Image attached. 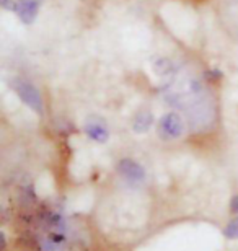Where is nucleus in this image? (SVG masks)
<instances>
[{
    "mask_svg": "<svg viewBox=\"0 0 238 251\" xmlns=\"http://www.w3.org/2000/svg\"><path fill=\"white\" fill-rule=\"evenodd\" d=\"M13 88L20 97V100H22L28 108H31L34 113H38L39 116H43L44 101H43V97H41V93H39V90L34 87L33 83L26 82V80L17 78L13 82Z\"/></svg>",
    "mask_w": 238,
    "mask_h": 251,
    "instance_id": "obj_1",
    "label": "nucleus"
},
{
    "mask_svg": "<svg viewBox=\"0 0 238 251\" xmlns=\"http://www.w3.org/2000/svg\"><path fill=\"white\" fill-rule=\"evenodd\" d=\"M157 132L163 140H176L185 132V123L178 113H166L157 124Z\"/></svg>",
    "mask_w": 238,
    "mask_h": 251,
    "instance_id": "obj_2",
    "label": "nucleus"
},
{
    "mask_svg": "<svg viewBox=\"0 0 238 251\" xmlns=\"http://www.w3.org/2000/svg\"><path fill=\"white\" fill-rule=\"evenodd\" d=\"M118 173L129 183H142L145 179V170L140 163L131 158H123L118 163Z\"/></svg>",
    "mask_w": 238,
    "mask_h": 251,
    "instance_id": "obj_3",
    "label": "nucleus"
},
{
    "mask_svg": "<svg viewBox=\"0 0 238 251\" xmlns=\"http://www.w3.org/2000/svg\"><path fill=\"white\" fill-rule=\"evenodd\" d=\"M39 7H41V0H15L13 2L15 13L25 25H31L36 20Z\"/></svg>",
    "mask_w": 238,
    "mask_h": 251,
    "instance_id": "obj_4",
    "label": "nucleus"
},
{
    "mask_svg": "<svg viewBox=\"0 0 238 251\" xmlns=\"http://www.w3.org/2000/svg\"><path fill=\"white\" fill-rule=\"evenodd\" d=\"M85 134L88 135V139L98 144L108 142L109 139V130L106 127V124L98 121V119H88L87 124H85Z\"/></svg>",
    "mask_w": 238,
    "mask_h": 251,
    "instance_id": "obj_5",
    "label": "nucleus"
},
{
    "mask_svg": "<svg viewBox=\"0 0 238 251\" xmlns=\"http://www.w3.org/2000/svg\"><path fill=\"white\" fill-rule=\"evenodd\" d=\"M154 126V114L150 111H140L132 121V130L135 134H145Z\"/></svg>",
    "mask_w": 238,
    "mask_h": 251,
    "instance_id": "obj_6",
    "label": "nucleus"
},
{
    "mask_svg": "<svg viewBox=\"0 0 238 251\" xmlns=\"http://www.w3.org/2000/svg\"><path fill=\"white\" fill-rule=\"evenodd\" d=\"M224 235L229 240H238V217L232 219L224 228Z\"/></svg>",
    "mask_w": 238,
    "mask_h": 251,
    "instance_id": "obj_7",
    "label": "nucleus"
},
{
    "mask_svg": "<svg viewBox=\"0 0 238 251\" xmlns=\"http://www.w3.org/2000/svg\"><path fill=\"white\" fill-rule=\"evenodd\" d=\"M154 69H155V72H159V74H170V72L173 74L175 72L173 64L170 61H166V59H159V61L155 62Z\"/></svg>",
    "mask_w": 238,
    "mask_h": 251,
    "instance_id": "obj_8",
    "label": "nucleus"
},
{
    "mask_svg": "<svg viewBox=\"0 0 238 251\" xmlns=\"http://www.w3.org/2000/svg\"><path fill=\"white\" fill-rule=\"evenodd\" d=\"M230 210L234 214H238V196H234L230 201Z\"/></svg>",
    "mask_w": 238,
    "mask_h": 251,
    "instance_id": "obj_9",
    "label": "nucleus"
},
{
    "mask_svg": "<svg viewBox=\"0 0 238 251\" xmlns=\"http://www.w3.org/2000/svg\"><path fill=\"white\" fill-rule=\"evenodd\" d=\"M0 3H2V7H3V8H7L8 5H10V0H0Z\"/></svg>",
    "mask_w": 238,
    "mask_h": 251,
    "instance_id": "obj_10",
    "label": "nucleus"
}]
</instances>
